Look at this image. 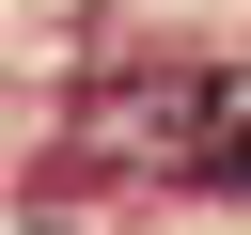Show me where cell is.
Returning <instances> with one entry per match:
<instances>
[{"instance_id":"obj_1","label":"cell","mask_w":251,"mask_h":235,"mask_svg":"<svg viewBox=\"0 0 251 235\" xmlns=\"http://www.w3.org/2000/svg\"><path fill=\"white\" fill-rule=\"evenodd\" d=\"M188 188H235L251 204V78H204L188 94Z\"/></svg>"}]
</instances>
